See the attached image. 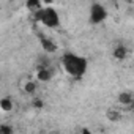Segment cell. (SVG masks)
<instances>
[{
	"mask_svg": "<svg viewBox=\"0 0 134 134\" xmlns=\"http://www.w3.org/2000/svg\"><path fill=\"white\" fill-rule=\"evenodd\" d=\"M126 55H128V49H126L125 46H121V44L115 46V49H114V57H115L117 60H125Z\"/></svg>",
	"mask_w": 134,
	"mask_h": 134,
	"instance_id": "ba28073f",
	"label": "cell"
},
{
	"mask_svg": "<svg viewBox=\"0 0 134 134\" xmlns=\"http://www.w3.org/2000/svg\"><path fill=\"white\" fill-rule=\"evenodd\" d=\"M13 107H14V104H13L11 98H2L0 99V109L3 112H10V110H13Z\"/></svg>",
	"mask_w": 134,
	"mask_h": 134,
	"instance_id": "9c48e42d",
	"label": "cell"
},
{
	"mask_svg": "<svg viewBox=\"0 0 134 134\" xmlns=\"http://www.w3.org/2000/svg\"><path fill=\"white\" fill-rule=\"evenodd\" d=\"M13 126L10 125H0V134H13Z\"/></svg>",
	"mask_w": 134,
	"mask_h": 134,
	"instance_id": "8fae6325",
	"label": "cell"
},
{
	"mask_svg": "<svg viewBox=\"0 0 134 134\" xmlns=\"http://www.w3.org/2000/svg\"><path fill=\"white\" fill-rule=\"evenodd\" d=\"M62 66L68 76H71L74 79H81L87 73L88 62L82 55H77L74 52H66L62 55Z\"/></svg>",
	"mask_w": 134,
	"mask_h": 134,
	"instance_id": "6da1fadb",
	"label": "cell"
},
{
	"mask_svg": "<svg viewBox=\"0 0 134 134\" xmlns=\"http://www.w3.org/2000/svg\"><path fill=\"white\" fill-rule=\"evenodd\" d=\"M52 76H54V70L47 65L40 66L38 71H36V81L38 82H49L52 79Z\"/></svg>",
	"mask_w": 134,
	"mask_h": 134,
	"instance_id": "277c9868",
	"label": "cell"
},
{
	"mask_svg": "<svg viewBox=\"0 0 134 134\" xmlns=\"http://www.w3.org/2000/svg\"><path fill=\"white\" fill-rule=\"evenodd\" d=\"M107 16H109V13H107V10H106L104 5H101V3H93V5L90 7L88 19H90L92 24H101V22H104V21L107 19Z\"/></svg>",
	"mask_w": 134,
	"mask_h": 134,
	"instance_id": "3957f363",
	"label": "cell"
},
{
	"mask_svg": "<svg viewBox=\"0 0 134 134\" xmlns=\"http://www.w3.org/2000/svg\"><path fill=\"white\" fill-rule=\"evenodd\" d=\"M33 16H35V19H36L38 22H41L44 27H47V29H51V30L60 27V14H58V11H57L54 7H51V5L41 7L38 11L33 13Z\"/></svg>",
	"mask_w": 134,
	"mask_h": 134,
	"instance_id": "7a4b0ae2",
	"label": "cell"
},
{
	"mask_svg": "<svg viewBox=\"0 0 134 134\" xmlns=\"http://www.w3.org/2000/svg\"><path fill=\"white\" fill-rule=\"evenodd\" d=\"M132 93L131 92H121L120 95H118V103L121 104V106H131L132 104Z\"/></svg>",
	"mask_w": 134,
	"mask_h": 134,
	"instance_id": "8992f818",
	"label": "cell"
},
{
	"mask_svg": "<svg viewBox=\"0 0 134 134\" xmlns=\"http://www.w3.org/2000/svg\"><path fill=\"white\" fill-rule=\"evenodd\" d=\"M40 43H41V47L46 54H55L57 52V44L55 41H52L49 36L46 35H40Z\"/></svg>",
	"mask_w": 134,
	"mask_h": 134,
	"instance_id": "5b68a950",
	"label": "cell"
},
{
	"mask_svg": "<svg viewBox=\"0 0 134 134\" xmlns=\"http://www.w3.org/2000/svg\"><path fill=\"white\" fill-rule=\"evenodd\" d=\"M41 7H43V0H27V2H25V8H27L30 13L38 11Z\"/></svg>",
	"mask_w": 134,
	"mask_h": 134,
	"instance_id": "52a82bcc",
	"label": "cell"
},
{
	"mask_svg": "<svg viewBox=\"0 0 134 134\" xmlns=\"http://www.w3.org/2000/svg\"><path fill=\"white\" fill-rule=\"evenodd\" d=\"M36 82L35 81H29V82H25L24 84V92L25 93H29V95H33L35 92H36Z\"/></svg>",
	"mask_w": 134,
	"mask_h": 134,
	"instance_id": "30bf717a",
	"label": "cell"
}]
</instances>
